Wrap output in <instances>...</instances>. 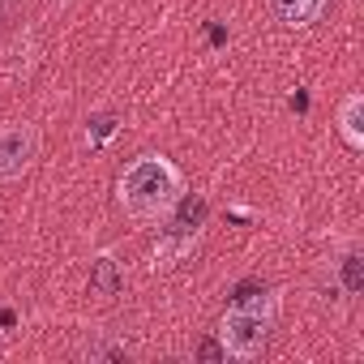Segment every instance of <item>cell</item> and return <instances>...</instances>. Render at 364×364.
Here are the masks:
<instances>
[{"label": "cell", "instance_id": "6da1fadb", "mask_svg": "<svg viewBox=\"0 0 364 364\" xmlns=\"http://www.w3.org/2000/svg\"><path fill=\"white\" fill-rule=\"evenodd\" d=\"M185 193H189V180L180 171V163L167 154H137L116 176V206L141 228H154L159 219H167Z\"/></svg>", "mask_w": 364, "mask_h": 364}, {"label": "cell", "instance_id": "7a4b0ae2", "mask_svg": "<svg viewBox=\"0 0 364 364\" xmlns=\"http://www.w3.org/2000/svg\"><path fill=\"white\" fill-rule=\"evenodd\" d=\"M279 313H283V296L279 291H257V296H245L236 300L223 317H219V330H215V343L228 360H257L279 326Z\"/></svg>", "mask_w": 364, "mask_h": 364}, {"label": "cell", "instance_id": "3957f363", "mask_svg": "<svg viewBox=\"0 0 364 364\" xmlns=\"http://www.w3.org/2000/svg\"><path fill=\"white\" fill-rule=\"evenodd\" d=\"M206 215H210L206 198H198V193H185V198H180V202L171 206V215L154 223V262H159V266L185 262V257L198 249L202 232H206Z\"/></svg>", "mask_w": 364, "mask_h": 364}, {"label": "cell", "instance_id": "277c9868", "mask_svg": "<svg viewBox=\"0 0 364 364\" xmlns=\"http://www.w3.org/2000/svg\"><path fill=\"white\" fill-rule=\"evenodd\" d=\"M39 124L31 120H14L0 129V185H14V180H22L35 159H39Z\"/></svg>", "mask_w": 364, "mask_h": 364}, {"label": "cell", "instance_id": "5b68a950", "mask_svg": "<svg viewBox=\"0 0 364 364\" xmlns=\"http://www.w3.org/2000/svg\"><path fill=\"white\" fill-rule=\"evenodd\" d=\"M334 129H338V141L360 154L364 150V95L360 90H347L334 107Z\"/></svg>", "mask_w": 364, "mask_h": 364}, {"label": "cell", "instance_id": "8992f818", "mask_svg": "<svg viewBox=\"0 0 364 364\" xmlns=\"http://www.w3.org/2000/svg\"><path fill=\"white\" fill-rule=\"evenodd\" d=\"M270 9L287 31H309L313 22H321L326 0H270Z\"/></svg>", "mask_w": 364, "mask_h": 364}, {"label": "cell", "instance_id": "52a82bcc", "mask_svg": "<svg viewBox=\"0 0 364 364\" xmlns=\"http://www.w3.org/2000/svg\"><path fill=\"white\" fill-rule=\"evenodd\" d=\"M120 270H116V257L112 253H103V257H95V266H90V291L95 296H116L120 291Z\"/></svg>", "mask_w": 364, "mask_h": 364}, {"label": "cell", "instance_id": "ba28073f", "mask_svg": "<svg viewBox=\"0 0 364 364\" xmlns=\"http://www.w3.org/2000/svg\"><path fill=\"white\" fill-rule=\"evenodd\" d=\"M334 270H338V283H343V296H360V291H364V257H360V249H351V253H343Z\"/></svg>", "mask_w": 364, "mask_h": 364}, {"label": "cell", "instance_id": "9c48e42d", "mask_svg": "<svg viewBox=\"0 0 364 364\" xmlns=\"http://www.w3.org/2000/svg\"><path fill=\"white\" fill-rule=\"evenodd\" d=\"M116 129H120V120H116L112 112L90 116V120H86V146H90V150H103V146L116 137Z\"/></svg>", "mask_w": 364, "mask_h": 364}, {"label": "cell", "instance_id": "30bf717a", "mask_svg": "<svg viewBox=\"0 0 364 364\" xmlns=\"http://www.w3.org/2000/svg\"><path fill=\"white\" fill-rule=\"evenodd\" d=\"M5 9H9V0H0V14H5Z\"/></svg>", "mask_w": 364, "mask_h": 364}]
</instances>
